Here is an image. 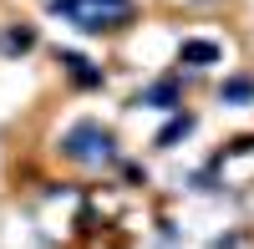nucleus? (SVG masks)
Here are the masks:
<instances>
[{"mask_svg":"<svg viewBox=\"0 0 254 249\" xmlns=\"http://www.w3.org/2000/svg\"><path fill=\"white\" fill-rule=\"evenodd\" d=\"M56 15H71L81 31H112L132 15V0H51Z\"/></svg>","mask_w":254,"mask_h":249,"instance_id":"obj_1","label":"nucleus"},{"mask_svg":"<svg viewBox=\"0 0 254 249\" xmlns=\"http://www.w3.org/2000/svg\"><path fill=\"white\" fill-rule=\"evenodd\" d=\"M61 148H66L71 158H87V163H102L117 153L112 132H102V122H81V127H71L66 137H61Z\"/></svg>","mask_w":254,"mask_h":249,"instance_id":"obj_2","label":"nucleus"},{"mask_svg":"<svg viewBox=\"0 0 254 249\" xmlns=\"http://www.w3.org/2000/svg\"><path fill=\"white\" fill-rule=\"evenodd\" d=\"M183 61L208 66V61H219V46H214V41H188V46H183Z\"/></svg>","mask_w":254,"mask_h":249,"instance_id":"obj_3","label":"nucleus"},{"mask_svg":"<svg viewBox=\"0 0 254 249\" xmlns=\"http://www.w3.org/2000/svg\"><path fill=\"white\" fill-rule=\"evenodd\" d=\"M219 97H224V102H254V81H249V76H239L234 87H224Z\"/></svg>","mask_w":254,"mask_h":249,"instance_id":"obj_4","label":"nucleus"},{"mask_svg":"<svg viewBox=\"0 0 254 249\" xmlns=\"http://www.w3.org/2000/svg\"><path fill=\"white\" fill-rule=\"evenodd\" d=\"M173 97H178V81H163V87L142 92V102H147V107H163V102H173Z\"/></svg>","mask_w":254,"mask_h":249,"instance_id":"obj_5","label":"nucleus"},{"mask_svg":"<svg viewBox=\"0 0 254 249\" xmlns=\"http://www.w3.org/2000/svg\"><path fill=\"white\" fill-rule=\"evenodd\" d=\"M188 132H193V117L183 112V117H173V127H163V137H158V142H178V137H188Z\"/></svg>","mask_w":254,"mask_h":249,"instance_id":"obj_6","label":"nucleus"}]
</instances>
